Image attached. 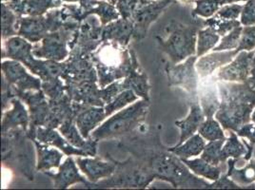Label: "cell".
Instances as JSON below:
<instances>
[{"mask_svg":"<svg viewBox=\"0 0 255 190\" xmlns=\"http://www.w3.org/2000/svg\"><path fill=\"white\" fill-rule=\"evenodd\" d=\"M91 59L95 65L98 84L101 89L127 76L131 68V55L126 46L113 41H103Z\"/></svg>","mask_w":255,"mask_h":190,"instance_id":"cell-3","label":"cell"},{"mask_svg":"<svg viewBox=\"0 0 255 190\" xmlns=\"http://www.w3.org/2000/svg\"><path fill=\"white\" fill-rule=\"evenodd\" d=\"M253 64H254V67L255 66V56H254V61H253Z\"/></svg>","mask_w":255,"mask_h":190,"instance_id":"cell-56","label":"cell"},{"mask_svg":"<svg viewBox=\"0 0 255 190\" xmlns=\"http://www.w3.org/2000/svg\"><path fill=\"white\" fill-rule=\"evenodd\" d=\"M220 40V35L214 32L212 28L207 27L206 29L199 30L197 34V45H196V55L201 57L208 52L212 51L217 43Z\"/></svg>","mask_w":255,"mask_h":190,"instance_id":"cell-37","label":"cell"},{"mask_svg":"<svg viewBox=\"0 0 255 190\" xmlns=\"http://www.w3.org/2000/svg\"><path fill=\"white\" fill-rule=\"evenodd\" d=\"M2 1H3V2H9L10 0H2Z\"/></svg>","mask_w":255,"mask_h":190,"instance_id":"cell-57","label":"cell"},{"mask_svg":"<svg viewBox=\"0 0 255 190\" xmlns=\"http://www.w3.org/2000/svg\"><path fill=\"white\" fill-rule=\"evenodd\" d=\"M141 0H117V9L122 18L131 19L132 14L138 8Z\"/></svg>","mask_w":255,"mask_h":190,"instance_id":"cell-48","label":"cell"},{"mask_svg":"<svg viewBox=\"0 0 255 190\" xmlns=\"http://www.w3.org/2000/svg\"><path fill=\"white\" fill-rule=\"evenodd\" d=\"M104 1H108V2H110V3L114 4V5H116L117 0H104Z\"/></svg>","mask_w":255,"mask_h":190,"instance_id":"cell-55","label":"cell"},{"mask_svg":"<svg viewBox=\"0 0 255 190\" xmlns=\"http://www.w3.org/2000/svg\"><path fill=\"white\" fill-rule=\"evenodd\" d=\"M184 164L191 169V172L205 179L216 181L222 175V169L219 166H213L204 159L196 158L193 160L181 159Z\"/></svg>","mask_w":255,"mask_h":190,"instance_id":"cell-35","label":"cell"},{"mask_svg":"<svg viewBox=\"0 0 255 190\" xmlns=\"http://www.w3.org/2000/svg\"><path fill=\"white\" fill-rule=\"evenodd\" d=\"M137 99H138V96L135 95L131 90H125L121 92L112 102H110L104 106L107 117L111 116L114 112L122 109L128 104L135 102Z\"/></svg>","mask_w":255,"mask_h":190,"instance_id":"cell-40","label":"cell"},{"mask_svg":"<svg viewBox=\"0 0 255 190\" xmlns=\"http://www.w3.org/2000/svg\"><path fill=\"white\" fill-rule=\"evenodd\" d=\"M244 5H240L237 3L234 4H228L221 7L218 11L215 12V16L222 18V19H227V20H235L238 19L241 15V12L243 11Z\"/></svg>","mask_w":255,"mask_h":190,"instance_id":"cell-47","label":"cell"},{"mask_svg":"<svg viewBox=\"0 0 255 190\" xmlns=\"http://www.w3.org/2000/svg\"><path fill=\"white\" fill-rule=\"evenodd\" d=\"M199 57L191 55L184 63L167 64L166 74L170 87H179L190 96L189 100L198 99L199 75L196 72L195 64Z\"/></svg>","mask_w":255,"mask_h":190,"instance_id":"cell-9","label":"cell"},{"mask_svg":"<svg viewBox=\"0 0 255 190\" xmlns=\"http://www.w3.org/2000/svg\"><path fill=\"white\" fill-rule=\"evenodd\" d=\"M255 51H241L231 63L218 69L216 78L218 81L246 83L251 76V71L254 68Z\"/></svg>","mask_w":255,"mask_h":190,"instance_id":"cell-12","label":"cell"},{"mask_svg":"<svg viewBox=\"0 0 255 190\" xmlns=\"http://www.w3.org/2000/svg\"><path fill=\"white\" fill-rule=\"evenodd\" d=\"M33 45L22 36H11L4 40L2 58H10L16 60L27 67L29 70L32 68L35 56L32 53Z\"/></svg>","mask_w":255,"mask_h":190,"instance_id":"cell-19","label":"cell"},{"mask_svg":"<svg viewBox=\"0 0 255 190\" xmlns=\"http://www.w3.org/2000/svg\"><path fill=\"white\" fill-rule=\"evenodd\" d=\"M3 77L15 91H38L41 90L42 81L27 73L23 64L16 60L4 61L1 65Z\"/></svg>","mask_w":255,"mask_h":190,"instance_id":"cell-13","label":"cell"},{"mask_svg":"<svg viewBox=\"0 0 255 190\" xmlns=\"http://www.w3.org/2000/svg\"><path fill=\"white\" fill-rule=\"evenodd\" d=\"M80 16L84 20L87 16L96 14L99 16L103 26L119 19L120 13L117 6L101 0H81L80 1Z\"/></svg>","mask_w":255,"mask_h":190,"instance_id":"cell-23","label":"cell"},{"mask_svg":"<svg viewBox=\"0 0 255 190\" xmlns=\"http://www.w3.org/2000/svg\"><path fill=\"white\" fill-rule=\"evenodd\" d=\"M243 31V27L239 26L234 28L232 32H229L225 36H222L220 43L213 48V52H221V51H232L236 50L239 46V41L241 38V34Z\"/></svg>","mask_w":255,"mask_h":190,"instance_id":"cell-43","label":"cell"},{"mask_svg":"<svg viewBox=\"0 0 255 190\" xmlns=\"http://www.w3.org/2000/svg\"><path fill=\"white\" fill-rule=\"evenodd\" d=\"M195 8L192 11L193 15H197L204 18L212 17L221 7L215 0H193Z\"/></svg>","mask_w":255,"mask_h":190,"instance_id":"cell-45","label":"cell"},{"mask_svg":"<svg viewBox=\"0 0 255 190\" xmlns=\"http://www.w3.org/2000/svg\"><path fill=\"white\" fill-rule=\"evenodd\" d=\"M190 104V113L183 120H179L175 122V125L180 128V140L176 146L183 144L186 140L191 137L198 131L199 127L205 121L206 116L203 112L202 107L199 103L198 99L189 100Z\"/></svg>","mask_w":255,"mask_h":190,"instance_id":"cell-27","label":"cell"},{"mask_svg":"<svg viewBox=\"0 0 255 190\" xmlns=\"http://www.w3.org/2000/svg\"><path fill=\"white\" fill-rule=\"evenodd\" d=\"M206 145L205 139L198 133L192 135L179 146H174L168 149L180 159H189L200 155Z\"/></svg>","mask_w":255,"mask_h":190,"instance_id":"cell-34","label":"cell"},{"mask_svg":"<svg viewBox=\"0 0 255 190\" xmlns=\"http://www.w3.org/2000/svg\"><path fill=\"white\" fill-rule=\"evenodd\" d=\"M103 28L104 26L95 14L87 16L84 20L80 22L75 48L88 54L94 53L103 42Z\"/></svg>","mask_w":255,"mask_h":190,"instance_id":"cell-14","label":"cell"},{"mask_svg":"<svg viewBox=\"0 0 255 190\" xmlns=\"http://www.w3.org/2000/svg\"><path fill=\"white\" fill-rule=\"evenodd\" d=\"M75 162L76 161H75V159L70 156L59 167L57 173H53L50 171L44 172L47 176L53 180L54 189L66 190L70 186L78 183L83 184L85 187L89 184V181L81 176L78 172V169L76 167L77 164Z\"/></svg>","mask_w":255,"mask_h":190,"instance_id":"cell-22","label":"cell"},{"mask_svg":"<svg viewBox=\"0 0 255 190\" xmlns=\"http://www.w3.org/2000/svg\"><path fill=\"white\" fill-rule=\"evenodd\" d=\"M239 137L247 138L251 144L255 145V123H248L241 127L237 132Z\"/></svg>","mask_w":255,"mask_h":190,"instance_id":"cell-51","label":"cell"},{"mask_svg":"<svg viewBox=\"0 0 255 190\" xmlns=\"http://www.w3.org/2000/svg\"><path fill=\"white\" fill-rule=\"evenodd\" d=\"M217 81L216 76L213 78L208 76L206 78H202V81L199 85L198 98L206 118L213 117L220 106V96L218 95L219 93L217 95L216 91Z\"/></svg>","mask_w":255,"mask_h":190,"instance_id":"cell-25","label":"cell"},{"mask_svg":"<svg viewBox=\"0 0 255 190\" xmlns=\"http://www.w3.org/2000/svg\"><path fill=\"white\" fill-rule=\"evenodd\" d=\"M118 147L143 163L156 176L177 189H209L210 183L191 172L184 162L160 142L158 131L120 138Z\"/></svg>","mask_w":255,"mask_h":190,"instance_id":"cell-1","label":"cell"},{"mask_svg":"<svg viewBox=\"0 0 255 190\" xmlns=\"http://www.w3.org/2000/svg\"><path fill=\"white\" fill-rule=\"evenodd\" d=\"M209 189H219V190H237V189H242L241 186H239L237 183H235L234 180L230 179V177L227 174H222L220 178L214 183L211 184Z\"/></svg>","mask_w":255,"mask_h":190,"instance_id":"cell-50","label":"cell"},{"mask_svg":"<svg viewBox=\"0 0 255 190\" xmlns=\"http://www.w3.org/2000/svg\"><path fill=\"white\" fill-rule=\"evenodd\" d=\"M203 24H204V27L212 28L213 31L217 32L220 36H225L229 32H232L234 28L241 26V22L237 19L227 20V19L216 17L215 15H213L212 17H209L206 20H204Z\"/></svg>","mask_w":255,"mask_h":190,"instance_id":"cell-41","label":"cell"},{"mask_svg":"<svg viewBox=\"0 0 255 190\" xmlns=\"http://www.w3.org/2000/svg\"><path fill=\"white\" fill-rule=\"evenodd\" d=\"M11 108L5 110L3 113L1 131L6 132L13 128L22 127L26 131L30 127L31 118L28 110L18 97H13L11 100Z\"/></svg>","mask_w":255,"mask_h":190,"instance_id":"cell-26","label":"cell"},{"mask_svg":"<svg viewBox=\"0 0 255 190\" xmlns=\"http://www.w3.org/2000/svg\"><path fill=\"white\" fill-rule=\"evenodd\" d=\"M35 139L39 142L47 144L49 146H53L54 148H59L64 154L68 156H89L88 153L83 149L75 148L72 144H70L66 138L62 137L55 128L50 127H39L36 129Z\"/></svg>","mask_w":255,"mask_h":190,"instance_id":"cell-29","label":"cell"},{"mask_svg":"<svg viewBox=\"0 0 255 190\" xmlns=\"http://www.w3.org/2000/svg\"><path fill=\"white\" fill-rule=\"evenodd\" d=\"M149 101L141 100L127 108L118 110L101 126L91 133V137L96 142L101 140L120 139L125 137L144 125L149 112Z\"/></svg>","mask_w":255,"mask_h":190,"instance_id":"cell-5","label":"cell"},{"mask_svg":"<svg viewBox=\"0 0 255 190\" xmlns=\"http://www.w3.org/2000/svg\"><path fill=\"white\" fill-rule=\"evenodd\" d=\"M14 90V88H13ZM15 96L25 102L30 109L31 123L27 131L28 136L32 140L35 139L37 127H44L49 114V100L41 90L20 92L14 90Z\"/></svg>","mask_w":255,"mask_h":190,"instance_id":"cell-11","label":"cell"},{"mask_svg":"<svg viewBox=\"0 0 255 190\" xmlns=\"http://www.w3.org/2000/svg\"><path fill=\"white\" fill-rule=\"evenodd\" d=\"M77 31L63 27L48 33L40 42L34 43L32 53L36 58L61 62L65 60L76 45Z\"/></svg>","mask_w":255,"mask_h":190,"instance_id":"cell-8","label":"cell"},{"mask_svg":"<svg viewBox=\"0 0 255 190\" xmlns=\"http://www.w3.org/2000/svg\"><path fill=\"white\" fill-rule=\"evenodd\" d=\"M248 82H249V84L251 85L255 90V66L252 69V71H251V76L249 77Z\"/></svg>","mask_w":255,"mask_h":190,"instance_id":"cell-53","label":"cell"},{"mask_svg":"<svg viewBox=\"0 0 255 190\" xmlns=\"http://www.w3.org/2000/svg\"><path fill=\"white\" fill-rule=\"evenodd\" d=\"M226 140L221 139L215 141H209V143L206 145L201 153V158L213 166H219L221 164V150Z\"/></svg>","mask_w":255,"mask_h":190,"instance_id":"cell-42","label":"cell"},{"mask_svg":"<svg viewBox=\"0 0 255 190\" xmlns=\"http://www.w3.org/2000/svg\"><path fill=\"white\" fill-rule=\"evenodd\" d=\"M75 124L81 135L86 139L91 137V133L106 118L104 106H83L73 102Z\"/></svg>","mask_w":255,"mask_h":190,"instance_id":"cell-15","label":"cell"},{"mask_svg":"<svg viewBox=\"0 0 255 190\" xmlns=\"http://www.w3.org/2000/svg\"><path fill=\"white\" fill-rule=\"evenodd\" d=\"M246 1H248V0H245V2H246Z\"/></svg>","mask_w":255,"mask_h":190,"instance_id":"cell-58","label":"cell"},{"mask_svg":"<svg viewBox=\"0 0 255 190\" xmlns=\"http://www.w3.org/2000/svg\"><path fill=\"white\" fill-rule=\"evenodd\" d=\"M134 26L131 19L119 18L107 24L103 28V41H113L127 47L131 37H133Z\"/></svg>","mask_w":255,"mask_h":190,"instance_id":"cell-31","label":"cell"},{"mask_svg":"<svg viewBox=\"0 0 255 190\" xmlns=\"http://www.w3.org/2000/svg\"><path fill=\"white\" fill-rule=\"evenodd\" d=\"M131 68L130 71L125 77V80H122V89L131 90L138 97L144 100L149 101V85L148 75L140 67L136 54L131 50Z\"/></svg>","mask_w":255,"mask_h":190,"instance_id":"cell-21","label":"cell"},{"mask_svg":"<svg viewBox=\"0 0 255 190\" xmlns=\"http://www.w3.org/2000/svg\"><path fill=\"white\" fill-rule=\"evenodd\" d=\"M65 2H80L81 0H10L6 3L19 17L42 16L49 10L61 7Z\"/></svg>","mask_w":255,"mask_h":190,"instance_id":"cell-18","label":"cell"},{"mask_svg":"<svg viewBox=\"0 0 255 190\" xmlns=\"http://www.w3.org/2000/svg\"><path fill=\"white\" fill-rule=\"evenodd\" d=\"M67 95L71 100L83 106H105L102 99L101 89H98L96 82L85 81L80 83H65Z\"/></svg>","mask_w":255,"mask_h":190,"instance_id":"cell-16","label":"cell"},{"mask_svg":"<svg viewBox=\"0 0 255 190\" xmlns=\"http://www.w3.org/2000/svg\"><path fill=\"white\" fill-rule=\"evenodd\" d=\"M16 30L17 35L24 37L31 43L40 42L48 33L51 32L46 15L18 17Z\"/></svg>","mask_w":255,"mask_h":190,"instance_id":"cell-20","label":"cell"},{"mask_svg":"<svg viewBox=\"0 0 255 190\" xmlns=\"http://www.w3.org/2000/svg\"><path fill=\"white\" fill-rule=\"evenodd\" d=\"M240 22L243 26L255 25V0H248L240 15Z\"/></svg>","mask_w":255,"mask_h":190,"instance_id":"cell-49","label":"cell"},{"mask_svg":"<svg viewBox=\"0 0 255 190\" xmlns=\"http://www.w3.org/2000/svg\"><path fill=\"white\" fill-rule=\"evenodd\" d=\"M59 131L66 138V140L74 147L83 149L89 156L95 157L97 152V143L94 139L83 137L75 124V118H69L65 120L61 126L58 127Z\"/></svg>","mask_w":255,"mask_h":190,"instance_id":"cell-28","label":"cell"},{"mask_svg":"<svg viewBox=\"0 0 255 190\" xmlns=\"http://www.w3.org/2000/svg\"><path fill=\"white\" fill-rule=\"evenodd\" d=\"M32 141L37 153L36 170L46 172L51 169H59L64 153L53 148V146L41 143L36 139H33Z\"/></svg>","mask_w":255,"mask_h":190,"instance_id":"cell-32","label":"cell"},{"mask_svg":"<svg viewBox=\"0 0 255 190\" xmlns=\"http://www.w3.org/2000/svg\"><path fill=\"white\" fill-rule=\"evenodd\" d=\"M230 136L227 138L221 150V164L227 163L230 158L239 159L248 153V148L239 139L236 132L230 130Z\"/></svg>","mask_w":255,"mask_h":190,"instance_id":"cell-36","label":"cell"},{"mask_svg":"<svg viewBox=\"0 0 255 190\" xmlns=\"http://www.w3.org/2000/svg\"><path fill=\"white\" fill-rule=\"evenodd\" d=\"M2 38L3 40L17 35L16 24L18 20V15L11 10V8L3 2L2 6Z\"/></svg>","mask_w":255,"mask_h":190,"instance_id":"cell-38","label":"cell"},{"mask_svg":"<svg viewBox=\"0 0 255 190\" xmlns=\"http://www.w3.org/2000/svg\"><path fill=\"white\" fill-rule=\"evenodd\" d=\"M220 106L215 119L224 130L237 132L246 124L252 122L255 108V90L246 83L217 81Z\"/></svg>","mask_w":255,"mask_h":190,"instance_id":"cell-2","label":"cell"},{"mask_svg":"<svg viewBox=\"0 0 255 190\" xmlns=\"http://www.w3.org/2000/svg\"><path fill=\"white\" fill-rule=\"evenodd\" d=\"M238 159L230 158L227 161V175L239 186H249L255 182V160H252L243 169H236L235 165Z\"/></svg>","mask_w":255,"mask_h":190,"instance_id":"cell-33","label":"cell"},{"mask_svg":"<svg viewBox=\"0 0 255 190\" xmlns=\"http://www.w3.org/2000/svg\"><path fill=\"white\" fill-rule=\"evenodd\" d=\"M44 94L48 96L49 100H55L67 95L66 85L61 81V78H54L48 81H43L41 87Z\"/></svg>","mask_w":255,"mask_h":190,"instance_id":"cell-44","label":"cell"},{"mask_svg":"<svg viewBox=\"0 0 255 190\" xmlns=\"http://www.w3.org/2000/svg\"><path fill=\"white\" fill-rule=\"evenodd\" d=\"M223 129L220 123L216 119H213V117H211V118H206V120L203 122L202 125L198 129V133L205 140H208V141H215V140H221V139L226 140L227 138Z\"/></svg>","mask_w":255,"mask_h":190,"instance_id":"cell-39","label":"cell"},{"mask_svg":"<svg viewBox=\"0 0 255 190\" xmlns=\"http://www.w3.org/2000/svg\"><path fill=\"white\" fill-rule=\"evenodd\" d=\"M238 53L236 50H232L213 52L207 55H203L197 59L195 64L196 72L201 79L211 76L217 69L231 63Z\"/></svg>","mask_w":255,"mask_h":190,"instance_id":"cell-24","label":"cell"},{"mask_svg":"<svg viewBox=\"0 0 255 190\" xmlns=\"http://www.w3.org/2000/svg\"><path fill=\"white\" fill-rule=\"evenodd\" d=\"M254 50H255V25L245 26L236 51L240 53L241 51L252 52Z\"/></svg>","mask_w":255,"mask_h":190,"instance_id":"cell-46","label":"cell"},{"mask_svg":"<svg viewBox=\"0 0 255 190\" xmlns=\"http://www.w3.org/2000/svg\"><path fill=\"white\" fill-rule=\"evenodd\" d=\"M252 122H254V123H255V110H254L253 114H252Z\"/></svg>","mask_w":255,"mask_h":190,"instance_id":"cell-54","label":"cell"},{"mask_svg":"<svg viewBox=\"0 0 255 190\" xmlns=\"http://www.w3.org/2000/svg\"><path fill=\"white\" fill-rule=\"evenodd\" d=\"M176 0H141V3L131 16L133 22L135 39H142L146 36L151 23L155 21L162 12Z\"/></svg>","mask_w":255,"mask_h":190,"instance_id":"cell-10","label":"cell"},{"mask_svg":"<svg viewBox=\"0 0 255 190\" xmlns=\"http://www.w3.org/2000/svg\"><path fill=\"white\" fill-rule=\"evenodd\" d=\"M75 161L82 173L85 174L87 180L92 184L111 177L117 169V163L112 158L110 161H104L98 157L77 156Z\"/></svg>","mask_w":255,"mask_h":190,"instance_id":"cell-17","label":"cell"},{"mask_svg":"<svg viewBox=\"0 0 255 190\" xmlns=\"http://www.w3.org/2000/svg\"><path fill=\"white\" fill-rule=\"evenodd\" d=\"M69 118H75L73 101L69 95H64L59 99L49 100V114L44 127L57 128Z\"/></svg>","mask_w":255,"mask_h":190,"instance_id":"cell-30","label":"cell"},{"mask_svg":"<svg viewBox=\"0 0 255 190\" xmlns=\"http://www.w3.org/2000/svg\"><path fill=\"white\" fill-rule=\"evenodd\" d=\"M201 28L199 25H184L172 20L165 29L167 36H156L162 51L169 56L170 63H180L191 55H196L197 34Z\"/></svg>","mask_w":255,"mask_h":190,"instance_id":"cell-7","label":"cell"},{"mask_svg":"<svg viewBox=\"0 0 255 190\" xmlns=\"http://www.w3.org/2000/svg\"><path fill=\"white\" fill-rule=\"evenodd\" d=\"M32 144L33 141L22 127L2 133V163L30 181L33 180L36 169Z\"/></svg>","mask_w":255,"mask_h":190,"instance_id":"cell-4","label":"cell"},{"mask_svg":"<svg viewBox=\"0 0 255 190\" xmlns=\"http://www.w3.org/2000/svg\"><path fill=\"white\" fill-rule=\"evenodd\" d=\"M218 5L220 7H223L225 5H228V4H234V3H238V2H245V0H215Z\"/></svg>","mask_w":255,"mask_h":190,"instance_id":"cell-52","label":"cell"},{"mask_svg":"<svg viewBox=\"0 0 255 190\" xmlns=\"http://www.w3.org/2000/svg\"><path fill=\"white\" fill-rule=\"evenodd\" d=\"M116 161V160H115ZM117 163L115 173L96 184H89L88 189H146L150 186L156 176L143 163L132 156L123 162Z\"/></svg>","mask_w":255,"mask_h":190,"instance_id":"cell-6","label":"cell"}]
</instances>
